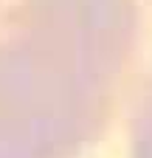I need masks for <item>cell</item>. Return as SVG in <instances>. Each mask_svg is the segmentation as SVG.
Instances as JSON below:
<instances>
[{
  "instance_id": "6da1fadb",
  "label": "cell",
  "mask_w": 152,
  "mask_h": 158,
  "mask_svg": "<svg viewBox=\"0 0 152 158\" xmlns=\"http://www.w3.org/2000/svg\"><path fill=\"white\" fill-rule=\"evenodd\" d=\"M135 40V0H0V158H76L96 144Z\"/></svg>"
},
{
  "instance_id": "7a4b0ae2",
  "label": "cell",
  "mask_w": 152,
  "mask_h": 158,
  "mask_svg": "<svg viewBox=\"0 0 152 158\" xmlns=\"http://www.w3.org/2000/svg\"><path fill=\"white\" fill-rule=\"evenodd\" d=\"M132 158H152V85L138 107L135 130H132Z\"/></svg>"
}]
</instances>
